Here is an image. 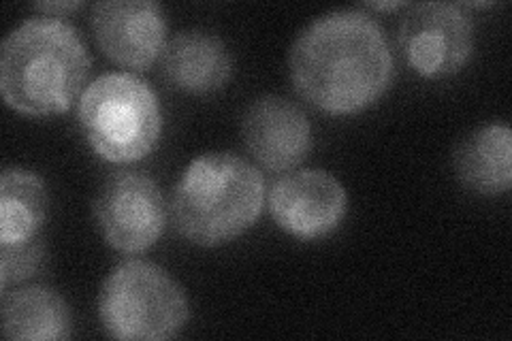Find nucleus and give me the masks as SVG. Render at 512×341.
Instances as JSON below:
<instances>
[{"mask_svg":"<svg viewBox=\"0 0 512 341\" xmlns=\"http://www.w3.org/2000/svg\"><path fill=\"white\" fill-rule=\"evenodd\" d=\"M265 180L248 160L229 152L195 158L173 190L171 216L195 246L216 248L242 237L259 220Z\"/></svg>","mask_w":512,"mask_h":341,"instance_id":"nucleus-3","label":"nucleus"},{"mask_svg":"<svg viewBox=\"0 0 512 341\" xmlns=\"http://www.w3.org/2000/svg\"><path fill=\"white\" fill-rule=\"evenodd\" d=\"M73 314L56 290L26 286L3 292V333L13 341H62L71 337Z\"/></svg>","mask_w":512,"mask_h":341,"instance_id":"nucleus-13","label":"nucleus"},{"mask_svg":"<svg viewBox=\"0 0 512 341\" xmlns=\"http://www.w3.org/2000/svg\"><path fill=\"white\" fill-rule=\"evenodd\" d=\"M288 71L303 101L331 116H352L389 90L393 54L370 13L342 9L320 15L299 32Z\"/></svg>","mask_w":512,"mask_h":341,"instance_id":"nucleus-1","label":"nucleus"},{"mask_svg":"<svg viewBox=\"0 0 512 341\" xmlns=\"http://www.w3.org/2000/svg\"><path fill=\"white\" fill-rule=\"evenodd\" d=\"M99 318L114 339L165 341L186 327L190 303L184 288L163 267L126 261L101 286Z\"/></svg>","mask_w":512,"mask_h":341,"instance_id":"nucleus-5","label":"nucleus"},{"mask_svg":"<svg viewBox=\"0 0 512 341\" xmlns=\"http://www.w3.org/2000/svg\"><path fill=\"white\" fill-rule=\"evenodd\" d=\"M43 243L39 239H32L18 246H0V284L3 292L11 288V284H20L43 265Z\"/></svg>","mask_w":512,"mask_h":341,"instance_id":"nucleus-15","label":"nucleus"},{"mask_svg":"<svg viewBox=\"0 0 512 341\" xmlns=\"http://www.w3.org/2000/svg\"><path fill=\"white\" fill-rule=\"evenodd\" d=\"M370 7L376 9V11H395V9L404 7V5L402 3H372Z\"/></svg>","mask_w":512,"mask_h":341,"instance_id":"nucleus-17","label":"nucleus"},{"mask_svg":"<svg viewBox=\"0 0 512 341\" xmlns=\"http://www.w3.org/2000/svg\"><path fill=\"white\" fill-rule=\"evenodd\" d=\"M457 180L472 192L495 197L512 186V135L506 124H487L463 139L453 156Z\"/></svg>","mask_w":512,"mask_h":341,"instance_id":"nucleus-12","label":"nucleus"},{"mask_svg":"<svg viewBox=\"0 0 512 341\" xmlns=\"http://www.w3.org/2000/svg\"><path fill=\"white\" fill-rule=\"evenodd\" d=\"M92 32L107 58L146 71L163 56L167 20L154 0H105L92 9Z\"/></svg>","mask_w":512,"mask_h":341,"instance_id":"nucleus-9","label":"nucleus"},{"mask_svg":"<svg viewBox=\"0 0 512 341\" xmlns=\"http://www.w3.org/2000/svg\"><path fill=\"white\" fill-rule=\"evenodd\" d=\"M35 9L45 11L47 18H62L64 13L79 9V3H41V5H35Z\"/></svg>","mask_w":512,"mask_h":341,"instance_id":"nucleus-16","label":"nucleus"},{"mask_svg":"<svg viewBox=\"0 0 512 341\" xmlns=\"http://www.w3.org/2000/svg\"><path fill=\"white\" fill-rule=\"evenodd\" d=\"M47 216L41 177L24 167H7L0 177V246L37 239Z\"/></svg>","mask_w":512,"mask_h":341,"instance_id":"nucleus-14","label":"nucleus"},{"mask_svg":"<svg viewBox=\"0 0 512 341\" xmlns=\"http://www.w3.org/2000/svg\"><path fill=\"white\" fill-rule=\"evenodd\" d=\"M77 120L92 152L114 165L150 156L163 133L158 96L133 73L94 79L79 99Z\"/></svg>","mask_w":512,"mask_h":341,"instance_id":"nucleus-4","label":"nucleus"},{"mask_svg":"<svg viewBox=\"0 0 512 341\" xmlns=\"http://www.w3.org/2000/svg\"><path fill=\"white\" fill-rule=\"evenodd\" d=\"M242 133L250 154L267 171H291L312 150V126L306 113L274 94L261 96L248 107Z\"/></svg>","mask_w":512,"mask_h":341,"instance_id":"nucleus-10","label":"nucleus"},{"mask_svg":"<svg viewBox=\"0 0 512 341\" xmlns=\"http://www.w3.org/2000/svg\"><path fill=\"white\" fill-rule=\"evenodd\" d=\"M163 77L175 90L186 94H210L227 86L233 73V58L227 43L214 32L201 28L180 30L160 56Z\"/></svg>","mask_w":512,"mask_h":341,"instance_id":"nucleus-11","label":"nucleus"},{"mask_svg":"<svg viewBox=\"0 0 512 341\" xmlns=\"http://www.w3.org/2000/svg\"><path fill=\"white\" fill-rule=\"evenodd\" d=\"M92 58L73 24L30 18L0 47V92L5 103L30 118L60 116L82 94Z\"/></svg>","mask_w":512,"mask_h":341,"instance_id":"nucleus-2","label":"nucleus"},{"mask_svg":"<svg viewBox=\"0 0 512 341\" xmlns=\"http://www.w3.org/2000/svg\"><path fill=\"white\" fill-rule=\"evenodd\" d=\"M169 207L150 175L118 171L109 175L94 199V220L107 246L122 254L150 250L165 233Z\"/></svg>","mask_w":512,"mask_h":341,"instance_id":"nucleus-6","label":"nucleus"},{"mask_svg":"<svg viewBox=\"0 0 512 341\" xmlns=\"http://www.w3.org/2000/svg\"><path fill=\"white\" fill-rule=\"evenodd\" d=\"M399 47L421 77L442 79L468 64L474 50V26L461 5H414L399 24Z\"/></svg>","mask_w":512,"mask_h":341,"instance_id":"nucleus-7","label":"nucleus"},{"mask_svg":"<svg viewBox=\"0 0 512 341\" xmlns=\"http://www.w3.org/2000/svg\"><path fill=\"white\" fill-rule=\"evenodd\" d=\"M267 203L284 233L301 241H314L331 235L344 222L348 194L331 173L303 169L271 184Z\"/></svg>","mask_w":512,"mask_h":341,"instance_id":"nucleus-8","label":"nucleus"}]
</instances>
